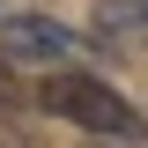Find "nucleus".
I'll return each mask as SVG.
<instances>
[{
	"instance_id": "obj_1",
	"label": "nucleus",
	"mask_w": 148,
	"mask_h": 148,
	"mask_svg": "<svg viewBox=\"0 0 148 148\" xmlns=\"http://www.w3.org/2000/svg\"><path fill=\"white\" fill-rule=\"evenodd\" d=\"M37 111H52V119H67V126H82V133H96V141H148V119L126 104V96L111 89V82H96V74H82V67H59V74H45L37 82Z\"/></svg>"
},
{
	"instance_id": "obj_2",
	"label": "nucleus",
	"mask_w": 148,
	"mask_h": 148,
	"mask_svg": "<svg viewBox=\"0 0 148 148\" xmlns=\"http://www.w3.org/2000/svg\"><path fill=\"white\" fill-rule=\"evenodd\" d=\"M74 52H82V37L67 30V22H52V15H0V59L8 67H45V74H59V67H74Z\"/></svg>"
},
{
	"instance_id": "obj_3",
	"label": "nucleus",
	"mask_w": 148,
	"mask_h": 148,
	"mask_svg": "<svg viewBox=\"0 0 148 148\" xmlns=\"http://www.w3.org/2000/svg\"><path fill=\"white\" fill-rule=\"evenodd\" d=\"M89 37L96 45H148V0H96Z\"/></svg>"
},
{
	"instance_id": "obj_4",
	"label": "nucleus",
	"mask_w": 148,
	"mask_h": 148,
	"mask_svg": "<svg viewBox=\"0 0 148 148\" xmlns=\"http://www.w3.org/2000/svg\"><path fill=\"white\" fill-rule=\"evenodd\" d=\"M0 96H22V89H15V74H8V59H0Z\"/></svg>"
}]
</instances>
